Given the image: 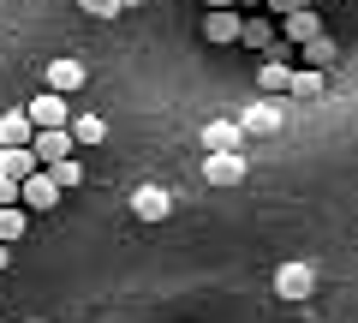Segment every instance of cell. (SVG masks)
I'll list each match as a JSON object with an SVG mask.
<instances>
[{
	"label": "cell",
	"mask_w": 358,
	"mask_h": 323,
	"mask_svg": "<svg viewBox=\"0 0 358 323\" xmlns=\"http://www.w3.org/2000/svg\"><path fill=\"white\" fill-rule=\"evenodd\" d=\"M245 42H251V48H275V42H281V25H275V18H245Z\"/></svg>",
	"instance_id": "obj_18"
},
{
	"label": "cell",
	"mask_w": 358,
	"mask_h": 323,
	"mask_svg": "<svg viewBox=\"0 0 358 323\" xmlns=\"http://www.w3.org/2000/svg\"><path fill=\"white\" fill-rule=\"evenodd\" d=\"M18 204H24V209H54V204H60V186H54V174L42 168V174H30V180H18Z\"/></svg>",
	"instance_id": "obj_7"
},
{
	"label": "cell",
	"mask_w": 358,
	"mask_h": 323,
	"mask_svg": "<svg viewBox=\"0 0 358 323\" xmlns=\"http://www.w3.org/2000/svg\"><path fill=\"white\" fill-rule=\"evenodd\" d=\"M6 263H13V246H0V270H6Z\"/></svg>",
	"instance_id": "obj_24"
},
{
	"label": "cell",
	"mask_w": 358,
	"mask_h": 323,
	"mask_svg": "<svg viewBox=\"0 0 358 323\" xmlns=\"http://www.w3.org/2000/svg\"><path fill=\"white\" fill-rule=\"evenodd\" d=\"M84 84H90V66H78V60H48L42 66V90H54V96H72Z\"/></svg>",
	"instance_id": "obj_4"
},
{
	"label": "cell",
	"mask_w": 358,
	"mask_h": 323,
	"mask_svg": "<svg viewBox=\"0 0 358 323\" xmlns=\"http://www.w3.org/2000/svg\"><path fill=\"white\" fill-rule=\"evenodd\" d=\"M281 36L305 48L310 36H322V13H317V6H299V13H287V18H281Z\"/></svg>",
	"instance_id": "obj_10"
},
{
	"label": "cell",
	"mask_w": 358,
	"mask_h": 323,
	"mask_svg": "<svg viewBox=\"0 0 358 323\" xmlns=\"http://www.w3.org/2000/svg\"><path fill=\"white\" fill-rule=\"evenodd\" d=\"M239 138H245V126H239V114H221V120H209V126H203V156L209 150H239Z\"/></svg>",
	"instance_id": "obj_12"
},
{
	"label": "cell",
	"mask_w": 358,
	"mask_h": 323,
	"mask_svg": "<svg viewBox=\"0 0 358 323\" xmlns=\"http://www.w3.org/2000/svg\"><path fill=\"white\" fill-rule=\"evenodd\" d=\"M0 174L6 180H30V174H42V162H36L30 144H18V150H0Z\"/></svg>",
	"instance_id": "obj_14"
},
{
	"label": "cell",
	"mask_w": 358,
	"mask_h": 323,
	"mask_svg": "<svg viewBox=\"0 0 358 323\" xmlns=\"http://www.w3.org/2000/svg\"><path fill=\"white\" fill-rule=\"evenodd\" d=\"M30 323H42V317H30Z\"/></svg>",
	"instance_id": "obj_26"
},
{
	"label": "cell",
	"mask_w": 358,
	"mask_h": 323,
	"mask_svg": "<svg viewBox=\"0 0 358 323\" xmlns=\"http://www.w3.org/2000/svg\"><path fill=\"white\" fill-rule=\"evenodd\" d=\"M275 294H281L287 305H305V299L317 294V270H310L305 258H287L281 270H275Z\"/></svg>",
	"instance_id": "obj_1"
},
{
	"label": "cell",
	"mask_w": 358,
	"mask_h": 323,
	"mask_svg": "<svg viewBox=\"0 0 358 323\" xmlns=\"http://www.w3.org/2000/svg\"><path fill=\"white\" fill-rule=\"evenodd\" d=\"M126 6H143V0H126Z\"/></svg>",
	"instance_id": "obj_25"
},
{
	"label": "cell",
	"mask_w": 358,
	"mask_h": 323,
	"mask_svg": "<svg viewBox=\"0 0 358 323\" xmlns=\"http://www.w3.org/2000/svg\"><path fill=\"white\" fill-rule=\"evenodd\" d=\"M203 42H215V48H227V42H245V18L233 13V6H227V13H209V18H203Z\"/></svg>",
	"instance_id": "obj_8"
},
{
	"label": "cell",
	"mask_w": 358,
	"mask_h": 323,
	"mask_svg": "<svg viewBox=\"0 0 358 323\" xmlns=\"http://www.w3.org/2000/svg\"><path fill=\"white\" fill-rule=\"evenodd\" d=\"M167 209H173V198H167L162 186H138V192H131V216L138 221H167Z\"/></svg>",
	"instance_id": "obj_11"
},
{
	"label": "cell",
	"mask_w": 358,
	"mask_h": 323,
	"mask_svg": "<svg viewBox=\"0 0 358 323\" xmlns=\"http://www.w3.org/2000/svg\"><path fill=\"white\" fill-rule=\"evenodd\" d=\"M203 180L209 186H239L245 180V156L239 150H209L203 156Z\"/></svg>",
	"instance_id": "obj_6"
},
{
	"label": "cell",
	"mask_w": 358,
	"mask_h": 323,
	"mask_svg": "<svg viewBox=\"0 0 358 323\" xmlns=\"http://www.w3.org/2000/svg\"><path fill=\"white\" fill-rule=\"evenodd\" d=\"M78 6H84L90 18H120L126 13V0H78Z\"/></svg>",
	"instance_id": "obj_21"
},
{
	"label": "cell",
	"mask_w": 358,
	"mask_h": 323,
	"mask_svg": "<svg viewBox=\"0 0 358 323\" xmlns=\"http://www.w3.org/2000/svg\"><path fill=\"white\" fill-rule=\"evenodd\" d=\"M30 114V126L36 132H60V126H72V108H66V96H54V90H42L36 102L24 108Z\"/></svg>",
	"instance_id": "obj_5"
},
{
	"label": "cell",
	"mask_w": 358,
	"mask_h": 323,
	"mask_svg": "<svg viewBox=\"0 0 358 323\" xmlns=\"http://www.w3.org/2000/svg\"><path fill=\"white\" fill-rule=\"evenodd\" d=\"M48 174H54V186H60V192L84 186V162H72V156H66V162H48Z\"/></svg>",
	"instance_id": "obj_20"
},
{
	"label": "cell",
	"mask_w": 358,
	"mask_h": 323,
	"mask_svg": "<svg viewBox=\"0 0 358 323\" xmlns=\"http://www.w3.org/2000/svg\"><path fill=\"white\" fill-rule=\"evenodd\" d=\"M72 138H78V144H102V138H108V120H96V114H72Z\"/></svg>",
	"instance_id": "obj_19"
},
{
	"label": "cell",
	"mask_w": 358,
	"mask_h": 323,
	"mask_svg": "<svg viewBox=\"0 0 358 323\" xmlns=\"http://www.w3.org/2000/svg\"><path fill=\"white\" fill-rule=\"evenodd\" d=\"M334 60H341V48H334V36H329V30H322V36H310V42H305V66H317V72H329Z\"/></svg>",
	"instance_id": "obj_17"
},
{
	"label": "cell",
	"mask_w": 358,
	"mask_h": 323,
	"mask_svg": "<svg viewBox=\"0 0 358 323\" xmlns=\"http://www.w3.org/2000/svg\"><path fill=\"white\" fill-rule=\"evenodd\" d=\"M6 204H18V180H6V174H0V209Z\"/></svg>",
	"instance_id": "obj_23"
},
{
	"label": "cell",
	"mask_w": 358,
	"mask_h": 323,
	"mask_svg": "<svg viewBox=\"0 0 358 323\" xmlns=\"http://www.w3.org/2000/svg\"><path fill=\"white\" fill-rule=\"evenodd\" d=\"M30 150H36V162L48 168V162H66V156L78 150V138H72V126H60V132H36V144H30Z\"/></svg>",
	"instance_id": "obj_9"
},
{
	"label": "cell",
	"mask_w": 358,
	"mask_h": 323,
	"mask_svg": "<svg viewBox=\"0 0 358 323\" xmlns=\"http://www.w3.org/2000/svg\"><path fill=\"white\" fill-rule=\"evenodd\" d=\"M18 144H36V126H30V114H24V108L0 114V150H18Z\"/></svg>",
	"instance_id": "obj_13"
},
{
	"label": "cell",
	"mask_w": 358,
	"mask_h": 323,
	"mask_svg": "<svg viewBox=\"0 0 358 323\" xmlns=\"http://www.w3.org/2000/svg\"><path fill=\"white\" fill-rule=\"evenodd\" d=\"M299 6H317V0H268V13H275V18H287V13H299Z\"/></svg>",
	"instance_id": "obj_22"
},
{
	"label": "cell",
	"mask_w": 358,
	"mask_h": 323,
	"mask_svg": "<svg viewBox=\"0 0 358 323\" xmlns=\"http://www.w3.org/2000/svg\"><path fill=\"white\" fill-rule=\"evenodd\" d=\"M293 72H299L293 54L275 42V48H268V60L257 66V90H263V96H287V90H293Z\"/></svg>",
	"instance_id": "obj_2"
},
{
	"label": "cell",
	"mask_w": 358,
	"mask_h": 323,
	"mask_svg": "<svg viewBox=\"0 0 358 323\" xmlns=\"http://www.w3.org/2000/svg\"><path fill=\"white\" fill-rule=\"evenodd\" d=\"M322 84H329V72H317V66H299V72H293V90H287V96H293V102H317Z\"/></svg>",
	"instance_id": "obj_15"
},
{
	"label": "cell",
	"mask_w": 358,
	"mask_h": 323,
	"mask_svg": "<svg viewBox=\"0 0 358 323\" xmlns=\"http://www.w3.org/2000/svg\"><path fill=\"white\" fill-rule=\"evenodd\" d=\"M239 126L251 132V138H275V132L287 126V102H281V96H263V102H251L239 114Z\"/></svg>",
	"instance_id": "obj_3"
},
{
	"label": "cell",
	"mask_w": 358,
	"mask_h": 323,
	"mask_svg": "<svg viewBox=\"0 0 358 323\" xmlns=\"http://www.w3.org/2000/svg\"><path fill=\"white\" fill-rule=\"evenodd\" d=\"M24 228H30V209L24 204H6V209H0V246H18Z\"/></svg>",
	"instance_id": "obj_16"
}]
</instances>
